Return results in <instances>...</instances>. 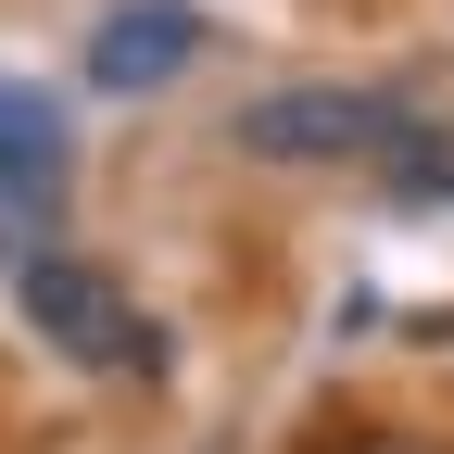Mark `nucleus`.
<instances>
[{
    "label": "nucleus",
    "instance_id": "20e7f679",
    "mask_svg": "<svg viewBox=\"0 0 454 454\" xmlns=\"http://www.w3.org/2000/svg\"><path fill=\"white\" fill-rule=\"evenodd\" d=\"M64 190H76V164H64V114H51L38 89L0 76V215H13V227H51V215H64Z\"/></svg>",
    "mask_w": 454,
    "mask_h": 454
},
{
    "label": "nucleus",
    "instance_id": "f257e3e1",
    "mask_svg": "<svg viewBox=\"0 0 454 454\" xmlns=\"http://www.w3.org/2000/svg\"><path fill=\"white\" fill-rule=\"evenodd\" d=\"M227 139L253 164H366V152H404L417 114L391 89H340V76H303V89H253L227 114Z\"/></svg>",
    "mask_w": 454,
    "mask_h": 454
},
{
    "label": "nucleus",
    "instance_id": "7ed1b4c3",
    "mask_svg": "<svg viewBox=\"0 0 454 454\" xmlns=\"http://www.w3.org/2000/svg\"><path fill=\"white\" fill-rule=\"evenodd\" d=\"M202 51H215L202 0H114V13L89 26V89L101 101H152V89H177Z\"/></svg>",
    "mask_w": 454,
    "mask_h": 454
},
{
    "label": "nucleus",
    "instance_id": "f03ea898",
    "mask_svg": "<svg viewBox=\"0 0 454 454\" xmlns=\"http://www.w3.org/2000/svg\"><path fill=\"white\" fill-rule=\"evenodd\" d=\"M13 303H26V328L51 340V354H76V366H114V379H152V366H164V328L114 291L89 253H38V265H13Z\"/></svg>",
    "mask_w": 454,
    "mask_h": 454
},
{
    "label": "nucleus",
    "instance_id": "39448f33",
    "mask_svg": "<svg viewBox=\"0 0 454 454\" xmlns=\"http://www.w3.org/2000/svg\"><path fill=\"white\" fill-rule=\"evenodd\" d=\"M0 240H13V215H0Z\"/></svg>",
    "mask_w": 454,
    "mask_h": 454
}]
</instances>
